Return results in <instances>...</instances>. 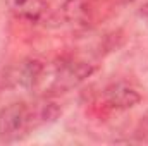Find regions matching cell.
<instances>
[{
    "instance_id": "cell-1",
    "label": "cell",
    "mask_w": 148,
    "mask_h": 146,
    "mask_svg": "<svg viewBox=\"0 0 148 146\" xmlns=\"http://www.w3.org/2000/svg\"><path fill=\"white\" fill-rule=\"evenodd\" d=\"M59 115L55 103L43 100L33 105L16 102L0 110V141L16 143L24 139L33 129L53 120Z\"/></svg>"
},
{
    "instance_id": "cell-2",
    "label": "cell",
    "mask_w": 148,
    "mask_h": 146,
    "mask_svg": "<svg viewBox=\"0 0 148 146\" xmlns=\"http://www.w3.org/2000/svg\"><path fill=\"white\" fill-rule=\"evenodd\" d=\"M93 71L95 67L90 62L73 57H66L52 64H43L35 91L41 93L43 96L66 93L79 86L86 77L93 74Z\"/></svg>"
},
{
    "instance_id": "cell-3",
    "label": "cell",
    "mask_w": 148,
    "mask_h": 146,
    "mask_svg": "<svg viewBox=\"0 0 148 146\" xmlns=\"http://www.w3.org/2000/svg\"><path fill=\"white\" fill-rule=\"evenodd\" d=\"M114 14V0H66L62 3L64 19L76 28H95Z\"/></svg>"
},
{
    "instance_id": "cell-4",
    "label": "cell",
    "mask_w": 148,
    "mask_h": 146,
    "mask_svg": "<svg viewBox=\"0 0 148 146\" xmlns=\"http://www.w3.org/2000/svg\"><path fill=\"white\" fill-rule=\"evenodd\" d=\"M43 64L45 62L36 60V59L23 60L9 71L5 79L14 88H23V89H28V91H35L41 69H43Z\"/></svg>"
},
{
    "instance_id": "cell-5",
    "label": "cell",
    "mask_w": 148,
    "mask_h": 146,
    "mask_svg": "<svg viewBox=\"0 0 148 146\" xmlns=\"http://www.w3.org/2000/svg\"><path fill=\"white\" fill-rule=\"evenodd\" d=\"M105 105L115 110H127L140 103L141 95L136 88L129 86L127 83H112L103 91Z\"/></svg>"
},
{
    "instance_id": "cell-6",
    "label": "cell",
    "mask_w": 148,
    "mask_h": 146,
    "mask_svg": "<svg viewBox=\"0 0 148 146\" xmlns=\"http://www.w3.org/2000/svg\"><path fill=\"white\" fill-rule=\"evenodd\" d=\"M9 10L29 23H38L45 17L48 5L45 0H5Z\"/></svg>"
},
{
    "instance_id": "cell-7",
    "label": "cell",
    "mask_w": 148,
    "mask_h": 146,
    "mask_svg": "<svg viewBox=\"0 0 148 146\" xmlns=\"http://www.w3.org/2000/svg\"><path fill=\"white\" fill-rule=\"evenodd\" d=\"M138 136H140V139L148 141V119H145V120L140 124V127H138Z\"/></svg>"
},
{
    "instance_id": "cell-8",
    "label": "cell",
    "mask_w": 148,
    "mask_h": 146,
    "mask_svg": "<svg viewBox=\"0 0 148 146\" xmlns=\"http://www.w3.org/2000/svg\"><path fill=\"white\" fill-rule=\"evenodd\" d=\"M117 2H121V3H129V2H134V0H117Z\"/></svg>"
}]
</instances>
